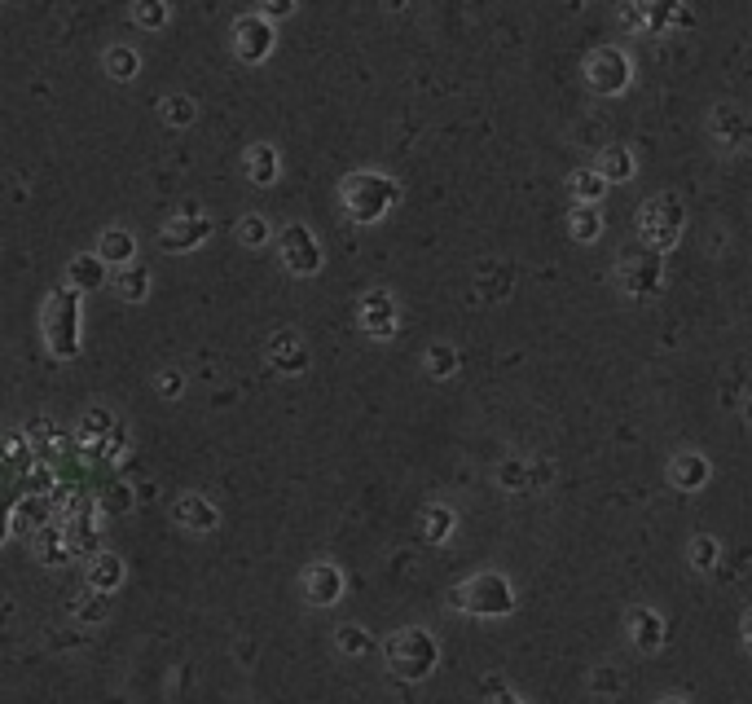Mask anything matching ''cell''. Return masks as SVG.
<instances>
[{
    "instance_id": "6da1fadb",
    "label": "cell",
    "mask_w": 752,
    "mask_h": 704,
    "mask_svg": "<svg viewBox=\"0 0 752 704\" xmlns=\"http://www.w3.org/2000/svg\"><path fill=\"white\" fill-rule=\"evenodd\" d=\"M396 198H401V185L383 172H352V176H344V185H339V203H344L348 220H357V225L383 220L396 207Z\"/></svg>"
},
{
    "instance_id": "7a4b0ae2",
    "label": "cell",
    "mask_w": 752,
    "mask_h": 704,
    "mask_svg": "<svg viewBox=\"0 0 752 704\" xmlns=\"http://www.w3.org/2000/svg\"><path fill=\"white\" fill-rule=\"evenodd\" d=\"M383 656H387V669L401 682H423L436 674V665H440V643L423 625H409V630H396L387 638Z\"/></svg>"
},
{
    "instance_id": "3957f363",
    "label": "cell",
    "mask_w": 752,
    "mask_h": 704,
    "mask_svg": "<svg viewBox=\"0 0 752 704\" xmlns=\"http://www.w3.org/2000/svg\"><path fill=\"white\" fill-rule=\"evenodd\" d=\"M44 344L58 361H71L80 352V291L71 286H58V291L44 300Z\"/></svg>"
},
{
    "instance_id": "277c9868",
    "label": "cell",
    "mask_w": 752,
    "mask_h": 704,
    "mask_svg": "<svg viewBox=\"0 0 752 704\" xmlns=\"http://www.w3.org/2000/svg\"><path fill=\"white\" fill-rule=\"evenodd\" d=\"M449 599H453V608L467 612V616H506L515 608V590L502 572H475V577L462 581Z\"/></svg>"
},
{
    "instance_id": "5b68a950",
    "label": "cell",
    "mask_w": 752,
    "mask_h": 704,
    "mask_svg": "<svg viewBox=\"0 0 752 704\" xmlns=\"http://www.w3.org/2000/svg\"><path fill=\"white\" fill-rule=\"evenodd\" d=\"M682 234V198L678 194H651L638 212V238H643L647 251L665 256V251L678 242Z\"/></svg>"
},
{
    "instance_id": "8992f818",
    "label": "cell",
    "mask_w": 752,
    "mask_h": 704,
    "mask_svg": "<svg viewBox=\"0 0 752 704\" xmlns=\"http://www.w3.org/2000/svg\"><path fill=\"white\" fill-rule=\"evenodd\" d=\"M75 445H80V454L84 458H93V462H115L119 454H124V427L115 423V414H106V410H88L80 418V432H75Z\"/></svg>"
},
{
    "instance_id": "52a82bcc",
    "label": "cell",
    "mask_w": 752,
    "mask_h": 704,
    "mask_svg": "<svg viewBox=\"0 0 752 704\" xmlns=\"http://www.w3.org/2000/svg\"><path fill=\"white\" fill-rule=\"evenodd\" d=\"M621 286L625 295H634V300H651V295L660 291V282H665V256H656V251L647 247H629L621 256Z\"/></svg>"
},
{
    "instance_id": "ba28073f",
    "label": "cell",
    "mask_w": 752,
    "mask_h": 704,
    "mask_svg": "<svg viewBox=\"0 0 752 704\" xmlns=\"http://www.w3.org/2000/svg\"><path fill=\"white\" fill-rule=\"evenodd\" d=\"M585 80H590L599 93H621L629 84V62L621 49H612V44H603V49H594L590 58H585Z\"/></svg>"
},
{
    "instance_id": "9c48e42d",
    "label": "cell",
    "mask_w": 752,
    "mask_h": 704,
    "mask_svg": "<svg viewBox=\"0 0 752 704\" xmlns=\"http://www.w3.org/2000/svg\"><path fill=\"white\" fill-rule=\"evenodd\" d=\"M282 260H286V269L300 273V278H308V273L322 269V247H317L313 229L286 225V229H282Z\"/></svg>"
},
{
    "instance_id": "30bf717a",
    "label": "cell",
    "mask_w": 752,
    "mask_h": 704,
    "mask_svg": "<svg viewBox=\"0 0 752 704\" xmlns=\"http://www.w3.org/2000/svg\"><path fill=\"white\" fill-rule=\"evenodd\" d=\"M207 234H212V220L207 216H172L168 225L159 229V242H163V251H190V247H198Z\"/></svg>"
},
{
    "instance_id": "8fae6325",
    "label": "cell",
    "mask_w": 752,
    "mask_h": 704,
    "mask_svg": "<svg viewBox=\"0 0 752 704\" xmlns=\"http://www.w3.org/2000/svg\"><path fill=\"white\" fill-rule=\"evenodd\" d=\"M234 49H238L242 62L269 58V49H273L269 22H264V18H238V22H234Z\"/></svg>"
},
{
    "instance_id": "7c38bea8",
    "label": "cell",
    "mask_w": 752,
    "mask_h": 704,
    "mask_svg": "<svg viewBox=\"0 0 752 704\" xmlns=\"http://www.w3.org/2000/svg\"><path fill=\"white\" fill-rule=\"evenodd\" d=\"M361 330H366L370 339H392L396 335V304L387 300L383 291H370L366 300H361Z\"/></svg>"
},
{
    "instance_id": "4fadbf2b",
    "label": "cell",
    "mask_w": 752,
    "mask_h": 704,
    "mask_svg": "<svg viewBox=\"0 0 752 704\" xmlns=\"http://www.w3.org/2000/svg\"><path fill=\"white\" fill-rule=\"evenodd\" d=\"M304 594H308V603H317V608L339 603V594H344V577H339V568L335 564L304 568Z\"/></svg>"
},
{
    "instance_id": "5bb4252c",
    "label": "cell",
    "mask_w": 752,
    "mask_h": 704,
    "mask_svg": "<svg viewBox=\"0 0 752 704\" xmlns=\"http://www.w3.org/2000/svg\"><path fill=\"white\" fill-rule=\"evenodd\" d=\"M172 520L185 528V533H212V528L220 524V515H216V506L203 498V493H185L181 502H176V511H172Z\"/></svg>"
},
{
    "instance_id": "9a60e30c",
    "label": "cell",
    "mask_w": 752,
    "mask_h": 704,
    "mask_svg": "<svg viewBox=\"0 0 752 704\" xmlns=\"http://www.w3.org/2000/svg\"><path fill=\"white\" fill-rule=\"evenodd\" d=\"M629 638H634L638 652H660V643H665V621L651 608H634L629 612Z\"/></svg>"
},
{
    "instance_id": "2e32d148",
    "label": "cell",
    "mask_w": 752,
    "mask_h": 704,
    "mask_svg": "<svg viewBox=\"0 0 752 704\" xmlns=\"http://www.w3.org/2000/svg\"><path fill=\"white\" fill-rule=\"evenodd\" d=\"M269 361L278 366L282 374H300L308 366V352L300 344V335L295 330H282V335H273L269 339Z\"/></svg>"
},
{
    "instance_id": "e0dca14e",
    "label": "cell",
    "mask_w": 752,
    "mask_h": 704,
    "mask_svg": "<svg viewBox=\"0 0 752 704\" xmlns=\"http://www.w3.org/2000/svg\"><path fill=\"white\" fill-rule=\"evenodd\" d=\"M124 581V559L102 550V555H93V564H88V590L93 594H110Z\"/></svg>"
},
{
    "instance_id": "ac0fdd59",
    "label": "cell",
    "mask_w": 752,
    "mask_h": 704,
    "mask_svg": "<svg viewBox=\"0 0 752 704\" xmlns=\"http://www.w3.org/2000/svg\"><path fill=\"white\" fill-rule=\"evenodd\" d=\"M66 282H71V291H97V286H106V260L75 256L71 269H66Z\"/></svg>"
},
{
    "instance_id": "d6986e66",
    "label": "cell",
    "mask_w": 752,
    "mask_h": 704,
    "mask_svg": "<svg viewBox=\"0 0 752 704\" xmlns=\"http://www.w3.org/2000/svg\"><path fill=\"white\" fill-rule=\"evenodd\" d=\"M669 480L678 484L682 493H691V489H700L704 480H709V462H704L700 454H678L669 462Z\"/></svg>"
},
{
    "instance_id": "ffe728a7",
    "label": "cell",
    "mask_w": 752,
    "mask_h": 704,
    "mask_svg": "<svg viewBox=\"0 0 752 704\" xmlns=\"http://www.w3.org/2000/svg\"><path fill=\"white\" fill-rule=\"evenodd\" d=\"M132 251H137V242H132V234H124V229H106L102 238H97V256H102L106 264H132Z\"/></svg>"
},
{
    "instance_id": "44dd1931",
    "label": "cell",
    "mask_w": 752,
    "mask_h": 704,
    "mask_svg": "<svg viewBox=\"0 0 752 704\" xmlns=\"http://www.w3.org/2000/svg\"><path fill=\"white\" fill-rule=\"evenodd\" d=\"M110 286L119 291V300L137 304V300H146V291H150V273L141 269V264H128V269H119L115 278H110Z\"/></svg>"
},
{
    "instance_id": "7402d4cb",
    "label": "cell",
    "mask_w": 752,
    "mask_h": 704,
    "mask_svg": "<svg viewBox=\"0 0 752 704\" xmlns=\"http://www.w3.org/2000/svg\"><path fill=\"white\" fill-rule=\"evenodd\" d=\"M44 520H49V502L36 498V493H27V498L14 506V520H9V528H14V533H27V524L40 528ZM40 533H44V528H40Z\"/></svg>"
},
{
    "instance_id": "603a6c76",
    "label": "cell",
    "mask_w": 752,
    "mask_h": 704,
    "mask_svg": "<svg viewBox=\"0 0 752 704\" xmlns=\"http://www.w3.org/2000/svg\"><path fill=\"white\" fill-rule=\"evenodd\" d=\"M335 647L344 656H352V660H361V656H370L374 652V638L361 630V625H339L335 630Z\"/></svg>"
},
{
    "instance_id": "cb8c5ba5",
    "label": "cell",
    "mask_w": 752,
    "mask_h": 704,
    "mask_svg": "<svg viewBox=\"0 0 752 704\" xmlns=\"http://www.w3.org/2000/svg\"><path fill=\"white\" fill-rule=\"evenodd\" d=\"M629 172H634V154H629L625 146H607L599 154V176H603V181H625Z\"/></svg>"
},
{
    "instance_id": "d4e9b609",
    "label": "cell",
    "mask_w": 752,
    "mask_h": 704,
    "mask_svg": "<svg viewBox=\"0 0 752 704\" xmlns=\"http://www.w3.org/2000/svg\"><path fill=\"white\" fill-rule=\"evenodd\" d=\"M247 172L256 185H269L273 176H278V154H273V146H251L247 150Z\"/></svg>"
},
{
    "instance_id": "484cf974",
    "label": "cell",
    "mask_w": 752,
    "mask_h": 704,
    "mask_svg": "<svg viewBox=\"0 0 752 704\" xmlns=\"http://www.w3.org/2000/svg\"><path fill=\"white\" fill-rule=\"evenodd\" d=\"M31 550L44 559V564H58V559H71V546H66V533H58V528H44V533H36V542H31Z\"/></svg>"
},
{
    "instance_id": "4316f807",
    "label": "cell",
    "mask_w": 752,
    "mask_h": 704,
    "mask_svg": "<svg viewBox=\"0 0 752 704\" xmlns=\"http://www.w3.org/2000/svg\"><path fill=\"white\" fill-rule=\"evenodd\" d=\"M713 132L722 141H744L748 137V124L739 119V110L735 106H717V115H713Z\"/></svg>"
},
{
    "instance_id": "83f0119b",
    "label": "cell",
    "mask_w": 752,
    "mask_h": 704,
    "mask_svg": "<svg viewBox=\"0 0 752 704\" xmlns=\"http://www.w3.org/2000/svg\"><path fill=\"white\" fill-rule=\"evenodd\" d=\"M599 234H603V216L594 212L590 203H581L577 212H572V238H577V242H594Z\"/></svg>"
},
{
    "instance_id": "f1b7e54d",
    "label": "cell",
    "mask_w": 752,
    "mask_h": 704,
    "mask_svg": "<svg viewBox=\"0 0 752 704\" xmlns=\"http://www.w3.org/2000/svg\"><path fill=\"white\" fill-rule=\"evenodd\" d=\"M572 190H577L581 203H599L603 190H607V181L599 176V168H581L577 176H572Z\"/></svg>"
},
{
    "instance_id": "f546056e",
    "label": "cell",
    "mask_w": 752,
    "mask_h": 704,
    "mask_svg": "<svg viewBox=\"0 0 752 704\" xmlns=\"http://www.w3.org/2000/svg\"><path fill=\"white\" fill-rule=\"evenodd\" d=\"M159 110H163V124H172V128L194 124V102H190V97H163Z\"/></svg>"
},
{
    "instance_id": "4dcf8cb0",
    "label": "cell",
    "mask_w": 752,
    "mask_h": 704,
    "mask_svg": "<svg viewBox=\"0 0 752 704\" xmlns=\"http://www.w3.org/2000/svg\"><path fill=\"white\" fill-rule=\"evenodd\" d=\"M106 71L115 75V80H132V71H137V53H132V49H110L106 53Z\"/></svg>"
},
{
    "instance_id": "1f68e13d",
    "label": "cell",
    "mask_w": 752,
    "mask_h": 704,
    "mask_svg": "<svg viewBox=\"0 0 752 704\" xmlns=\"http://www.w3.org/2000/svg\"><path fill=\"white\" fill-rule=\"evenodd\" d=\"M449 524H453V515H449V511H440V506H431V511L423 515V533H427V542H445V537H449Z\"/></svg>"
},
{
    "instance_id": "d6a6232c",
    "label": "cell",
    "mask_w": 752,
    "mask_h": 704,
    "mask_svg": "<svg viewBox=\"0 0 752 704\" xmlns=\"http://www.w3.org/2000/svg\"><path fill=\"white\" fill-rule=\"evenodd\" d=\"M427 366H431V374H440V379H445V374L458 370V352H453L449 344H436V348L427 352Z\"/></svg>"
},
{
    "instance_id": "836d02e7",
    "label": "cell",
    "mask_w": 752,
    "mask_h": 704,
    "mask_svg": "<svg viewBox=\"0 0 752 704\" xmlns=\"http://www.w3.org/2000/svg\"><path fill=\"white\" fill-rule=\"evenodd\" d=\"M497 480H502V489H528L533 471H528V462H506V467L497 471Z\"/></svg>"
},
{
    "instance_id": "e575fe53",
    "label": "cell",
    "mask_w": 752,
    "mask_h": 704,
    "mask_svg": "<svg viewBox=\"0 0 752 704\" xmlns=\"http://www.w3.org/2000/svg\"><path fill=\"white\" fill-rule=\"evenodd\" d=\"M713 564H717V542H713V537H695V542H691V568L709 572Z\"/></svg>"
},
{
    "instance_id": "d590c367",
    "label": "cell",
    "mask_w": 752,
    "mask_h": 704,
    "mask_svg": "<svg viewBox=\"0 0 752 704\" xmlns=\"http://www.w3.org/2000/svg\"><path fill=\"white\" fill-rule=\"evenodd\" d=\"M102 511H106V515H124V511H132V489H128V484H115L110 493H102Z\"/></svg>"
},
{
    "instance_id": "8d00e7d4",
    "label": "cell",
    "mask_w": 752,
    "mask_h": 704,
    "mask_svg": "<svg viewBox=\"0 0 752 704\" xmlns=\"http://www.w3.org/2000/svg\"><path fill=\"white\" fill-rule=\"evenodd\" d=\"M264 238H269V225H264L260 216H247V220H238V242H251V247H260Z\"/></svg>"
},
{
    "instance_id": "74e56055",
    "label": "cell",
    "mask_w": 752,
    "mask_h": 704,
    "mask_svg": "<svg viewBox=\"0 0 752 704\" xmlns=\"http://www.w3.org/2000/svg\"><path fill=\"white\" fill-rule=\"evenodd\" d=\"M590 687H594V691H599V696H616V691H621V674H616V669H612V665H603V669H594Z\"/></svg>"
},
{
    "instance_id": "f35d334b",
    "label": "cell",
    "mask_w": 752,
    "mask_h": 704,
    "mask_svg": "<svg viewBox=\"0 0 752 704\" xmlns=\"http://www.w3.org/2000/svg\"><path fill=\"white\" fill-rule=\"evenodd\" d=\"M163 18H168V9H163L159 0H154V5H137V9H132V22H141V27H159Z\"/></svg>"
},
{
    "instance_id": "ab89813d",
    "label": "cell",
    "mask_w": 752,
    "mask_h": 704,
    "mask_svg": "<svg viewBox=\"0 0 752 704\" xmlns=\"http://www.w3.org/2000/svg\"><path fill=\"white\" fill-rule=\"evenodd\" d=\"M102 599H106V594H93V590H88V594H84V599H80V608H75V612H80V616H84V621H102V616H106V608H102Z\"/></svg>"
},
{
    "instance_id": "60d3db41",
    "label": "cell",
    "mask_w": 752,
    "mask_h": 704,
    "mask_svg": "<svg viewBox=\"0 0 752 704\" xmlns=\"http://www.w3.org/2000/svg\"><path fill=\"white\" fill-rule=\"evenodd\" d=\"M291 0H269V5H264V14H269V18H286V14H291Z\"/></svg>"
},
{
    "instance_id": "b9f144b4",
    "label": "cell",
    "mask_w": 752,
    "mask_h": 704,
    "mask_svg": "<svg viewBox=\"0 0 752 704\" xmlns=\"http://www.w3.org/2000/svg\"><path fill=\"white\" fill-rule=\"evenodd\" d=\"M163 396H181V374H163Z\"/></svg>"
},
{
    "instance_id": "7bdbcfd3",
    "label": "cell",
    "mask_w": 752,
    "mask_h": 704,
    "mask_svg": "<svg viewBox=\"0 0 752 704\" xmlns=\"http://www.w3.org/2000/svg\"><path fill=\"white\" fill-rule=\"evenodd\" d=\"M744 647H748V652H752V612L744 616Z\"/></svg>"
},
{
    "instance_id": "ee69618b",
    "label": "cell",
    "mask_w": 752,
    "mask_h": 704,
    "mask_svg": "<svg viewBox=\"0 0 752 704\" xmlns=\"http://www.w3.org/2000/svg\"><path fill=\"white\" fill-rule=\"evenodd\" d=\"M660 704H687V700H660Z\"/></svg>"
},
{
    "instance_id": "f6af8a7d",
    "label": "cell",
    "mask_w": 752,
    "mask_h": 704,
    "mask_svg": "<svg viewBox=\"0 0 752 704\" xmlns=\"http://www.w3.org/2000/svg\"><path fill=\"white\" fill-rule=\"evenodd\" d=\"M502 704H524V700H515V696H511V700H502Z\"/></svg>"
},
{
    "instance_id": "bcb514c9",
    "label": "cell",
    "mask_w": 752,
    "mask_h": 704,
    "mask_svg": "<svg viewBox=\"0 0 752 704\" xmlns=\"http://www.w3.org/2000/svg\"><path fill=\"white\" fill-rule=\"evenodd\" d=\"M748 423H752V401H748Z\"/></svg>"
}]
</instances>
